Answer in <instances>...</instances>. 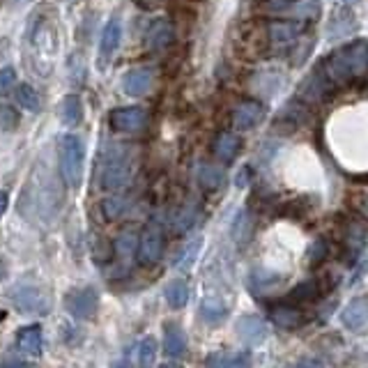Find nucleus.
Here are the masks:
<instances>
[{
  "label": "nucleus",
  "mask_w": 368,
  "mask_h": 368,
  "mask_svg": "<svg viewBox=\"0 0 368 368\" xmlns=\"http://www.w3.org/2000/svg\"><path fill=\"white\" fill-rule=\"evenodd\" d=\"M323 67L336 88L350 83L352 79H362L364 74H368V42L359 40L336 48Z\"/></svg>",
  "instance_id": "obj_1"
},
{
  "label": "nucleus",
  "mask_w": 368,
  "mask_h": 368,
  "mask_svg": "<svg viewBox=\"0 0 368 368\" xmlns=\"http://www.w3.org/2000/svg\"><path fill=\"white\" fill-rule=\"evenodd\" d=\"M134 173V154L127 145H109L102 159V189L120 191L129 184Z\"/></svg>",
  "instance_id": "obj_2"
},
{
  "label": "nucleus",
  "mask_w": 368,
  "mask_h": 368,
  "mask_svg": "<svg viewBox=\"0 0 368 368\" xmlns=\"http://www.w3.org/2000/svg\"><path fill=\"white\" fill-rule=\"evenodd\" d=\"M60 173L70 189H79L83 182V163H85V143L79 134H65L60 139Z\"/></svg>",
  "instance_id": "obj_3"
},
{
  "label": "nucleus",
  "mask_w": 368,
  "mask_h": 368,
  "mask_svg": "<svg viewBox=\"0 0 368 368\" xmlns=\"http://www.w3.org/2000/svg\"><path fill=\"white\" fill-rule=\"evenodd\" d=\"M336 92V85L332 83V79L327 76L323 63L315 67V70L306 76V79L299 83L297 88V97L299 99H304L308 104H318V102H325L329 99Z\"/></svg>",
  "instance_id": "obj_4"
},
{
  "label": "nucleus",
  "mask_w": 368,
  "mask_h": 368,
  "mask_svg": "<svg viewBox=\"0 0 368 368\" xmlns=\"http://www.w3.org/2000/svg\"><path fill=\"white\" fill-rule=\"evenodd\" d=\"M109 127L115 134H141L148 127V111L143 106H118L109 113Z\"/></svg>",
  "instance_id": "obj_5"
},
{
  "label": "nucleus",
  "mask_w": 368,
  "mask_h": 368,
  "mask_svg": "<svg viewBox=\"0 0 368 368\" xmlns=\"http://www.w3.org/2000/svg\"><path fill=\"white\" fill-rule=\"evenodd\" d=\"M65 306L76 320H90L97 313V306H99V299L92 288H74L65 295Z\"/></svg>",
  "instance_id": "obj_6"
},
{
  "label": "nucleus",
  "mask_w": 368,
  "mask_h": 368,
  "mask_svg": "<svg viewBox=\"0 0 368 368\" xmlns=\"http://www.w3.org/2000/svg\"><path fill=\"white\" fill-rule=\"evenodd\" d=\"M139 263L150 267L157 265L163 256V232L159 226H148L139 237Z\"/></svg>",
  "instance_id": "obj_7"
},
{
  "label": "nucleus",
  "mask_w": 368,
  "mask_h": 368,
  "mask_svg": "<svg viewBox=\"0 0 368 368\" xmlns=\"http://www.w3.org/2000/svg\"><path fill=\"white\" fill-rule=\"evenodd\" d=\"M263 120H265V106L256 99H244L242 104H237L235 111H232V124H235V129H239V131L254 129Z\"/></svg>",
  "instance_id": "obj_8"
},
{
  "label": "nucleus",
  "mask_w": 368,
  "mask_h": 368,
  "mask_svg": "<svg viewBox=\"0 0 368 368\" xmlns=\"http://www.w3.org/2000/svg\"><path fill=\"white\" fill-rule=\"evenodd\" d=\"M154 72L150 67H134L122 76V92L127 97H145L152 90Z\"/></svg>",
  "instance_id": "obj_9"
},
{
  "label": "nucleus",
  "mask_w": 368,
  "mask_h": 368,
  "mask_svg": "<svg viewBox=\"0 0 368 368\" xmlns=\"http://www.w3.org/2000/svg\"><path fill=\"white\" fill-rule=\"evenodd\" d=\"M341 323L350 332H359L368 325V295H359L347 302V306L341 311Z\"/></svg>",
  "instance_id": "obj_10"
},
{
  "label": "nucleus",
  "mask_w": 368,
  "mask_h": 368,
  "mask_svg": "<svg viewBox=\"0 0 368 368\" xmlns=\"http://www.w3.org/2000/svg\"><path fill=\"white\" fill-rule=\"evenodd\" d=\"M14 304L18 311L23 313H42L48 311V297L42 295L40 288H33V286H23V288H16V293L12 295Z\"/></svg>",
  "instance_id": "obj_11"
},
{
  "label": "nucleus",
  "mask_w": 368,
  "mask_h": 368,
  "mask_svg": "<svg viewBox=\"0 0 368 368\" xmlns=\"http://www.w3.org/2000/svg\"><path fill=\"white\" fill-rule=\"evenodd\" d=\"M355 31H357V18L352 16V12L347 7H338L327 23V37L332 42L347 40Z\"/></svg>",
  "instance_id": "obj_12"
},
{
  "label": "nucleus",
  "mask_w": 368,
  "mask_h": 368,
  "mask_svg": "<svg viewBox=\"0 0 368 368\" xmlns=\"http://www.w3.org/2000/svg\"><path fill=\"white\" fill-rule=\"evenodd\" d=\"M173 37H175V31L168 18H157L148 26V33H145V44L152 51H163L173 44Z\"/></svg>",
  "instance_id": "obj_13"
},
{
  "label": "nucleus",
  "mask_w": 368,
  "mask_h": 368,
  "mask_svg": "<svg viewBox=\"0 0 368 368\" xmlns=\"http://www.w3.org/2000/svg\"><path fill=\"white\" fill-rule=\"evenodd\" d=\"M299 35H302V23L297 21H276L269 26V40L278 48L295 46L299 42Z\"/></svg>",
  "instance_id": "obj_14"
},
{
  "label": "nucleus",
  "mask_w": 368,
  "mask_h": 368,
  "mask_svg": "<svg viewBox=\"0 0 368 368\" xmlns=\"http://www.w3.org/2000/svg\"><path fill=\"white\" fill-rule=\"evenodd\" d=\"M16 345L18 350L28 357H40L44 350V338H42V327L40 325H28L16 332Z\"/></svg>",
  "instance_id": "obj_15"
},
{
  "label": "nucleus",
  "mask_w": 368,
  "mask_h": 368,
  "mask_svg": "<svg viewBox=\"0 0 368 368\" xmlns=\"http://www.w3.org/2000/svg\"><path fill=\"white\" fill-rule=\"evenodd\" d=\"M237 334L244 343L251 345H258L265 341V334H267V327L263 323V318L258 315H242L237 320Z\"/></svg>",
  "instance_id": "obj_16"
},
{
  "label": "nucleus",
  "mask_w": 368,
  "mask_h": 368,
  "mask_svg": "<svg viewBox=\"0 0 368 368\" xmlns=\"http://www.w3.org/2000/svg\"><path fill=\"white\" fill-rule=\"evenodd\" d=\"M212 150H215L217 159H221L224 163H230L239 154V150H242V139L237 136V134H232V131H221L219 136L215 139Z\"/></svg>",
  "instance_id": "obj_17"
},
{
  "label": "nucleus",
  "mask_w": 368,
  "mask_h": 368,
  "mask_svg": "<svg viewBox=\"0 0 368 368\" xmlns=\"http://www.w3.org/2000/svg\"><path fill=\"white\" fill-rule=\"evenodd\" d=\"M120 40H122V23H120V18H111V21L106 23L104 33H102V40H99V53H102L104 60H109V58L115 51H118Z\"/></svg>",
  "instance_id": "obj_18"
},
{
  "label": "nucleus",
  "mask_w": 368,
  "mask_h": 368,
  "mask_svg": "<svg viewBox=\"0 0 368 368\" xmlns=\"http://www.w3.org/2000/svg\"><path fill=\"white\" fill-rule=\"evenodd\" d=\"M60 122L65 127H79L83 122V102L79 94H67L65 99L60 102Z\"/></svg>",
  "instance_id": "obj_19"
},
{
  "label": "nucleus",
  "mask_w": 368,
  "mask_h": 368,
  "mask_svg": "<svg viewBox=\"0 0 368 368\" xmlns=\"http://www.w3.org/2000/svg\"><path fill=\"white\" fill-rule=\"evenodd\" d=\"M163 350L168 357H182L187 350V336H184L182 327L175 323H168L163 327Z\"/></svg>",
  "instance_id": "obj_20"
},
{
  "label": "nucleus",
  "mask_w": 368,
  "mask_h": 368,
  "mask_svg": "<svg viewBox=\"0 0 368 368\" xmlns=\"http://www.w3.org/2000/svg\"><path fill=\"white\" fill-rule=\"evenodd\" d=\"M269 318H272V323L278 325L281 329H297L304 323V313L293 306H276Z\"/></svg>",
  "instance_id": "obj_21"
},
{
  "label": "nucleus",
  "mask_w": 368,
  "mask_h": 368,
  "mask_svg": "<svg viewBox=\"0 0 368 368\" xmlns=\"http://www.w3.org/2000/svg\"><path fill=\"white\" fill-rule=\"evenodd\" d=\"M198 182L205 191H217V189L224 187L226 173L219 166H215V163H202V166L198 168Z\"/></svg>",
  "instance_id": "obj_22"
},
{
  "label": "nucleus",
  "mask_w": 368,
  "mask_h": 368,
  "mask_svg": "<svg viewBox=\"0 0 368 368\" xmlns=\"http://www.w3.org/2000/svg\"><path fill=\"white\" fill-rule=\"evenodd\" d=\"M14 99L18 104V109H23L28 113L40 111V92H37L31 83H21L14 88Z\"/></svg>",
  "instance_id": "obj_23"
},
{
  "label": "nucleus",
  "mask_w": 368,
  "mask_h": 368,
  "mask_svg": "<svg viewBox=\"0 0 368 368\" xmlns=\"http://www.w3.org/2000/svg\"><path fill=\"white\" fill-rule=\"evenodd\" d=\"M166 302L171 304V308H182L189 302V286L187 281L175 278L166 286Z\"/></svg>",
  "instance_id": "obj_24"
},
{
  "label": "nucleus",
  "mask_w": 368,
  "mask_h": 368,
  "mask_svg": "<svg viewBox=\"0 0 368 368\" xmlns=\"http://www.w3.org/2000/svg\"><path fill=\"white\" fill-rule=\"evenodd\" d=\"M157 359V341L152 336H145L139 343V368H152Z\"/></svg>",
  "instance_id": "obj_25"
},
{
  "label": "nucleus",
  "mask_w": 368,
  "mask_h": 368,
  "mask_svg": "<svg viewBox=\"0 0 368 368\" xmlns=\"http://www.w3.org/2000/svg\"><path fill=\"white\" fill-rule=\"evenodd\" d=\"M113 249L120 258H129L134 256V251H139V237L134 235V232H120V235L115 237Z\"/></svg>",
  "instance_id": "obj_26"
},
{
  "label": "nucleus",
  "mask_w": 368,
  "mask_h": 368,
  "mask_svg": "<svg viewBox=\"0 0 368 368\" xmlns=\"http://www.w3.org/2000/svg\"><path fill=\"white\" fill-rule=\"evenodd\" d=\"M196 219H198V210L196 207H193V205L182 207L175 215V219H173V230H175V232H187L189 228H193Z\"/></svg>",
  "instance_id": "obj_27"
},
{
  "label": "nucleus",
  "mask_w": 368,
  "mask_h": 368,
  "mask_svg": "<svg viewBox=\"0 0 368 368\" xmlns=\"http://www.w3.org/2000/svg\"><path fill=\"white\" fill-rule=\"evenodd\" d=\"M124 210H127V202H124L122 196H109L102 200V215L109 221L120 219L124 215Z\"/></svg>",
  "instance_id": "obj_28"
},
{
  "label": "nucleus",
  "mask_w": 368,
  "mask_h": 368,
  "mask_svg": "<svg viewBox=\"0 0 368 368\" xmlns=\"http://www.w3.org/2000/svg\"><path fill=\"white\" fill-rule=\"evenodd\" d=\"M318 293H320V288H318L315 281H306V283H299L297 288H293L290 299H293V302H313Z\"/></svg>",
  "instance_id": "obj_29"
},
{
  "label": "nucleus",
  "mask_w": 368,
  "mask_h": 368,
  "mask_svg": "<svg viewBox=\"0 0 368 368\" xmlns=\"http://www.w3.org/2000/svg\"><path fill=\"white\" fill-rule=\"evenodd\" d=\"M293 14L302 21H311L318 14H320V0H304V3H297L293 5Z\"/></svg>",
  "instance_id": "obj_30"
},
{
  "label": "nucleus",
  "mask_w": 368,
  "mask_h": 368,
  "mask_svg": "<svg viewBox=\"0 0 368 368\" xmlns=\"http://www.w3.org/2000/svg\"><path fill=\"white\" fill-rule=\"evenodd\" d=\"M14 88H16V72H14V67H9V65L0 67V99L7 97Z\"/></svg>",
  "instance_id": "obj_31"
},
{
  "label": "nucleus",
  "mask_w": 368,
  "mask_h": 368,
  "mask_svg": "<svg viewBox=\"0 0 368 368\" xmlns=\"http://www.w3.org/2000/svg\"><path fill=\"white\" fill-rule=\"evenodd\" d=\"M16 124H18V115H16V111L12 109V106L0 104V129L14 131Z\"/></svg>",
  "instance_id": "obj_32"
},
{
  "label": "nucleus",
  "mask_w": 368,
  "mask_h": 368,
  "mask_svg": "<svg viewBox=\"0 0 368 368\" xmlns=\"http://www.w3.org/2000/svg\"><path fill=\"white\" fill-rule=\"evenodd\" d=\"M202 315L207 318V320L212 323H217L221 320V318L226 315V308L221 306V304H212V302H202Z\"/></svg>",
  "instance_id": "obj_33"
},
{
  "label": "nucleus",
  "mask_w": 368,
  "mask_h": 368,
  "mask_svg": "<svg viewBox=\"0 0 368 368\" xmlns=\"http://www.w3.org/2000/svg\"><path fill=\"white\" fill-rule=\"evenodd\" d=\"M254 362H251V352H237L228 357V368H251Z\"/></svg>",
  "instance_id": "obj_34"
},
{
  "label": "nucleus",
  "mask_w": 368,
  "mask_h": 368,
  "mask_svg": "<svg viewBox=\"0 0 368 368\" xmlns=\"http://www.w3.org/2000/svg\"><path fill=\"white\" fill-rule=\"evenodd\" d=\"M295 3L297 0H265V9H269V12H288Z\"/></svg>",
  "instance_id": "obj_35"
},
{
  "label": "nucleus",
  "mask_w": 368,
  "mask_h": 368,
  "mask_svg": "<svg viewBox=\"0 0 368 368\" xmlns=\"http://www.w3.org/2000/svg\"><path fill=\"white\" fill-rule=\"evenodd\" d=\"M295 46H299V51H295V55H293V60H295V65H302L306 58H308V53H311V48H313V40H306V42H297Z\"/></svg>",
  "instance_id": "obj_36"
},
{
  "label": "nucleus",
  "mask_w": 368,
  "mask_h": 368,
  "mask_svg": "<svg viewBox=\"0 0 368 368\" xmlns=\"http://www.w3.org/2000/svg\"><path fill=\"white\" fill-rule=\"evenodd\" d=\"M207 368H228V355H224V352L210 355V359H207Z\"/></svg>",
  "instance_id": "obj_37"
},
{
  "label": "nucleus",
  "mask_w": 368,
  "mask_h": 368,
  "mask_svg": "<svg viewBox=\"0 0 368 368\" xmlns=\"http://www.w3.org/2000/svg\"><path fill=\"white\" fill-rule=\"evenodd\" d=\"M249 182H251V168L249 166H242L239 173L235 175V184H237L239 189H244V187H249Z\"/></svg>",
  "instance_id": "obj_38"
},
{
  "label": "nucleus",
  "mask_w": 368,
  "mask_h": 368,
  "mask_svg": "<svg viewBox=\"0 0 368 368\" xmlns=\"http://www.w3.org/2000/svg\"><path fill=\"white\" fill-rule=\"evenodd\" d=\"M0 368H33V366L28 362H21V359H7V362H3Z\"/></svg>",
  "instance_id": "obj_39"
},
{
  "label": "nucleus",
  "mask_w": 368,
  "mask_h": 368,
  "mask_svg": "<svg viewBox=\"0 0 368 368\" xmlns=\"http://www.w3.org/2000/svg\"><path fill=\"white\" fill-rule=\"evenodd\" d=\"M297 368H325L323 362H318V359H304V362H299Z\"/></svg>",
  "instance_id": "obj_40"
},
{
  "label": "nucleus",
  "mask_w": 368,
  "mask_h": 368,
  "mask_svg": "<svg viewBox=\"0 0 368 368\" xmlns=\"http://www.w3.org/2000/svg\"><path fill=\"white\" fill-rule=\"evenodd\" d=\"M7 205H9V196H7V191L0 189V217L7 212Z\"/></svg>",
  "instance_id": "obj_41"
},
{
  "label": "nucleus",
  "mask_w": 368,
  "mask_h": 368,
  "mask_svg": "<svg viewBox=\"0 0 368 368\" xmlns=\"http://www.w3.org/2000/svg\"><path fill=\"white\" fill-rule=\"evenodd\" d=\"M159 368H182L180 364H163V366H159Z\"/></svg>",
  "instance_id": "obj_42"
},
{
  "label": "nucleus",
  "mask_w": 368,
  "mask_h": 368,
  "mask_svg": "<svg viewBox=\"0 0 368 368\" xmlns=\"http://www.w3.org/2000/svg\"><path fill=\"white\" fill-rule=\"evenodd\" d=\"M341 3H343V5H355L357 0H341Z\"/></svg>",
  "instance_id": "obj_43"
},
{
  "label": "nucleus",
  "mask_w": 368,
  "mask_h": 368,
  "mask_svg": "<svg viewBox=\"0 0 368 368\" xmlns=\"http://www.w3.org/2000/svg\"><path fill=\"white\" fill-rule=\"evenodd\" d=\"M364 212H366V217H368V200H366V205H364Z\"/></svg>",
  "instance_id": "obj_44"
},
{
  "label": "nucleus",
  "mask_w": 368,
  "mask_h": 368,
  "mask_svg": "<svg viewBox=\"0 0 368 368\" xmlns=\"http://www.w3.org/2000/svg\"><path fill=\"white\" fill-rule=\"evenodd\" d=\"M115 368H127V366H124V364H118V366H115Z\"/></svg>",
  "instance_id": "obj_45"
}]
</instances>
